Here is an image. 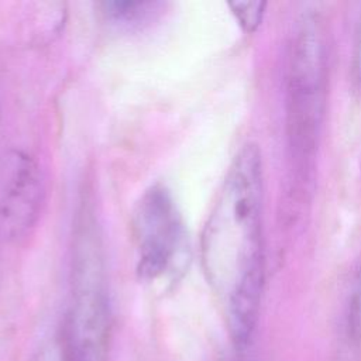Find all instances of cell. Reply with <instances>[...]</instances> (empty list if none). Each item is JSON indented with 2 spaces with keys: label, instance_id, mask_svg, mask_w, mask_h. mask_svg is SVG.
Wrapping results in <instances>:
<instances>
[{
  "label": "cell",
  "instance_id": "8",
  "mask_svg": "<svg viewBox=\"0 0 361 361\" xmlns=\"http://www.w3.org/2000/svg\"><path fill=\"white\" fill-rule=\"evenodd\" d=\"M32 361H71L66 347H61L59 343H51L37 351Z\"/></svg>",
  "mask_w": 361,
  "mask_h": 361
},
{
  "label": "cell",
  "instance_id": "9",
  "mask_svg": "<svg viewBox=\"0 0 361 361\" xmlns=\"http://www.w3.org/2000/svg\"><path fill=\"white\" fill-rule=\"evenodd\" d=\"M358 71H360V78H361V42H360V54H358Z\"/></svg>",
  "mask_w": 361,
  "mask_h": 361
},
{
  "label": "cell",
  "instance_id": "1",
  "mask_svg": "<svg viewBox=\"0 0 361 361\" xmlns=\"http://www.w3.org/2000/svg\"><path fill=\"white\" fill-rule=\"evenodd\" d=\"M203 272L226 306L230 337L245 350L254 336L265 278L264 166L257 144L233 158L200 238Z\"/></svg>",
  "mask_w": 361,
  "mask_h": 361
},
{
  "label": "cell",
  "instance_id": "4",
  "mask_svg": "<svg viewBox=\"0 0 361 361\" xmlns=\"http://www.w3.org/2000/svg\"><path fill=\"white\" fill-rule=\"evenodd\" d=\"M131 233L141 279H159L183 259L185 228L165 186L154 185L140 196L131 216Z\"/></svg>",
  "mask_w": 361,
  "mask_h": 361
},
{
  "label": "cell",
  "instance_id": "3",
  "mask_svg": "<svg viewBox=\"0 0 361 361\" xmlns=\"http://www.w3.org/2000/svg\"><path fill=\"white\" fill-rule=\"evenodd\" d=\"M73 247L66 348L71 361H107L111 307L102 243L87 214L78 227Z\"/></svg>",
  "mask_w": 361,
  "mask_h": 361
},
{
  "label": "cell",
  "instance_id": "2",
  "mask_svg": "<svg viewBox=\"0 0 361 361\" xmlns=\"http://www.w3.org/2000/svg\"><path fill=\"white\" fill-rule=\"evenodd\" d=\"M286 86V134L296 188H307L326 106L327 42L317 14H303L295 28Z\"/></svg>",
  "mask_w": 361,
  "mask_h": 361
},
{
  "label": "cell",
  "instance_id": "5",
  "mask_svg": "<svg viewBox=\"0 0 361 361\" xmlns=\"http://www.w3.org/2000/svg\"><path fill=\"white\" fill-rule=\"evenodd\" d=\"M42 199V180L34 161L14 155L3 185L0 219L4 231L11 235L24 233L35 220Z\"/></svg>",
  "mask_w": 361,
  "mask_h": 361
},
{
  "label": "cell",
  "instance_id": "6",
  "mask_svg": "<svg viewBox=\"0 0 361 361\" xmlns=\"http://www.w3.org/2000/svg\"><path fill=\"white\" fill-rule=\"evenodd\" d=\"M159 3L152 1H104L103 13L107 18L120 24H138L148 20Z\"/></svg>",
  "mask_w": 361,
  "mask_h": 361
},
{
  "label": "cell",
  "instance_id": "7",
  "mask_svg": "<svg viewBox=\"0 0 361 361\" xmlns=\"http://www.w3.org/2000/svg\"><path fill=\"white\" fill-rule=\"evenodd\" d=\"M265 1H231L228 7L235 16L238 24L247 32H254L262 21L265 11Z\"/></svg>",
  "mask_w": 361,
  "mask_h": 361
}]
</instances>
